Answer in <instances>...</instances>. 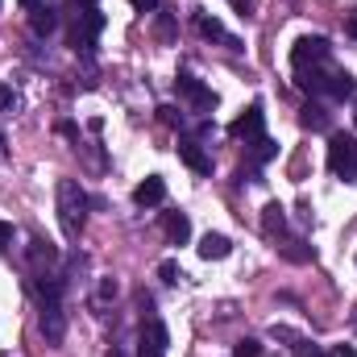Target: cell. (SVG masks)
Instances as JSON below:
<instances>
[{"label": "cell", "mask_w": 357, "mask_h": 357, "mask_svg": "<svg viewBox=\"0 0 357 357\" xmlns=\"http://www.w3.org/2000/svg\"><path fill=\"white\" fill-rule=\"evenodd\" d=\"M175 88H178V96H183L191 108H199V112H212V108H216V96H212V88H204V84H199L195 75H187V71L175 79Z\"/></svg>", "instance_id": "ba28073f"}, {"label": "cell", "mask_w": 357, "mask_h": 357, "mask_svg": "<svg viewBox=\"0 0 357 357\" xmlns=\"http://www.w3.org/2000/svg\"><path fill=\"white\" fill-rule=\"evenodd\" d=\"M29 29H33L38 38H50V33L59 29V17H54V8H46V4H42V8H33V13H29Z\"/></svg>", "instance_id": "5bb4252c"}, {"label": "cell", "mask_w": 357, "mask_h": 357, "mask_svg": "<svg viewBox=\"0 0 357 357\" xmlns=\"http://www.w3.org/2000/svg\"><path fill=\"white\" fill-rule=\"evenodd\" d=\"M100 29H104V13H100V8H79V13H75V29H71V46L84 50V54H91Z\"/></svg>", "instance_id": "277c9868"}, {"label": "cell", "mask_w": 357, "mask_h": 357, "mask_svg": "<svg viewBox=\"0 0 357 357\" xmlns=\"http://www.w3.org/2000/svg\"><path fill=\"white\" fill-rule=\"evenodd\" d=\"M116 278H100V291H96V303H108V299H116Z\"/></svg>", "instance_id": "7402d4cb"}, {"label": "cell", "mask_w": 357, "mask_h": 357, "mask_svg": "<svg viewBox=\"0 0 357 357\" xmlns=\"http://www.w3.org/2000/svg\"><path fill=\"white\" fill-rule=\"evenodd\" d=\"M357 96V84L349 71H333V84H328V100H349Z\"/></svg>", "instance_id": "ac0fdd59"}, {"label": "cell", "mask_w": 357, "mask_h": 357, "mask_svg": "<svg viewBox=\"0 0 357 357\" xmlns=\"http://www.w3.org/2000/svg\"><path fill=\"white\" fill-rule=\"evenodd\" d=\"M299 125H303V129H316V133H324V129H328V108H324V104H316V100H312V104H303V112H299Z\"/></svg>", "instance_id": "9a60e30c"}, {"label": "cell", "mask_w": 357, "mask_h": 357, "mask_svg": "<svg viewBox=\"0 0 357 357\" xmlns=\"http://www.w3.org/2000/svg\"><path fill=\"white\" fill-rule=\"evenodd\" d=\"M195 29H199L204 38H212V42H225V46L241 50V46H237V38H233V33H225V25H220L216 17H208V13H199V17H195Z\"/></svg>", "instance_id": "7c38bea8"}, {"label": "cell", "mask_w": 357, "mask_h": 357, "mask_svg": "<svg viewBox=\"0 0 357 357\" xmlns=\"http://www.w3.org/2000/svg\"><path fill=\"white\" fill-rule=\"evenodd\" d=\"M8 158V146H4V133H0V162Z\"/></svg>", "instance_id": "d590c367"}, {"label": "cell", "mask_w": 357, "mask_h": 357, "mask_svg": "<svg viewBox=\"0 0 357 357\" xmlns=\"http://www.w3.org/2000/svg\"><path fill=\"white\" fill-rule=\"evenodd\" d=\"M75 4H84V8H96V4H100V0H75Z\"/></svg>", "instance_id": "8d00e7d4"}, {"label": "cell", "mask_w": 357, "mask_h": 357, "mask_svg": "<svg viewBox=\"0 0 357 357\" xmlns=\"http://www.w3.org/2000/svg\"><path fill=\"white\" fill-rule=\"evenodd\" d=\"M162 229H167V237H171L175 245H183V241L191 237V220H187L183 212H167V216H162Z\"/></svg>", "instance_id": "2e32d148"}, {"label": "cell", "mask_w": 357, "mask_h": 357, "mask_svg": "<svg viewBox=\"0 0 357 357\" xmlns=\"http://www.w3.org/2000/svg\"><path fill=\"white\" fill-rule=\"evenodd\" d=\"M262 233L274 237V241L287 233V212H282V204H266V208H262Z\"/></svg>", "instance_id": "4fadbf2b"}, {"label": "cell", "mask_w": 357, "mask_h": 357, "mask_svg": "<svg viewBox=\"0 0 357 357\" xmlns=\"http://www.w3.org/2000/svg\"><path fill=\"white\" fill-rule=\"evenodd\" d=\"M108 357H129V354H125L121 345H112V349H108Z\"/></svg>", "instance_id": "e575fe53"}, {"label": "cell", "mask_w": 357, "mask_h": 357, "mask_svg": "<svg viewBox=\"0 0 357 357\" xmlns=\"http://www.w3.org/2000/svg\"><path fill=\"white\" fill-rule=\"evenodd\" d=\"M274 154H278V146H274L270 137H258V142H250V158H254V162H270Z\"/></svg>", "instance_id": "ffe728a7"}, {"label": "cell", "mask_w": 357, "mask_h": 357, "mask_svg": "<svg viewBox=\"0 0 357 357\" xmlns=\"http://www.w3.org/2000/svg\"><path fill=\"white\" fill-rule=\"evenodd\" d=\"M345 29H349V38H354V42H357V13H354V17H349V25H345Z\"/></svg>", "instance_id": "836d02e7"}, {"label": "cell", "mask_w": 357, "mask_h": 357, "mask_svg": "<svg viewBox=\"0 0 357 357\" xmlns=\"http://www.w3.org/2000/svg\"><path fill=\"white\" fill-rule=\"evenodd\" d=\"M154 33H158V42H171V38H175V21H171V17H158Z\"/></svg>", "instance_id": "484cf974"}, {"label": "cell", "mask_w": 357, "mask_h": 357, "mask_svg": "<svg viewBox=\"0 0 357 357\" xmlns=\"http://www.w3.org/2000/svg\"><path fill=\"white\" fill-rule=\"evenodd\" d=\"M262 125H266V112H262V104H250V108H245V112H241V116L229 125V133H233L237 142H245V146H250V142H258V137H262Z\"/></svg>", "instance_id": "8992f818"}, {"label": "cell", "mask_w": 357, "mask_h": 357, "mask_svg": "<svg viewBox=\"0 0 357 357\" xmlns=\"http://www.w3.org/2000/svg\"><path fill=\"white\" fill-rule=\"evenodd\" d=\"M29 262H33V266H54V262H59V250H54L50 241L33 237V241H29Z\"/></svg>", "instance_id": "e0dca14e"}, {"label": "cell", "mask_w": 357, "mask_h": 357, "mask_svg": "<svg viewBox=\"0 0 357 357\" xmlns=\"http://www.w3.org/2000/svg\"><path fill=\"white\" fill-rule=\"evenodd\" d=\"M167 199V183H162V175H150L142 178L137 187H133V204L137 208H154V204H162Z\"/></svg>", "instance_id": "30bf717a"}, {"label": "cell", "mask_w": 357, "mask_h": 357, "mask_svg": "<svg viewBox=\"0 0 357 357\" xmlns=\"http://www.w3.org/2000/svg\"><path fill=\"white\" fill-rule=\"evenodd\" d=\"M278 254H282L287 262H307V258H312V250H307L299 237H278Z\"/></svg>", "instance_id": "d6986e66"}, {"label": "cell", "mask_w": 357, "mask_h": 357, "mask_svg": "<svg viewBox=\"0 0 357 357\" xmlns=\"http://www.w3.org/2000/svg\"><path fill=\"white\" fill-rule=\"evenodd\" d=\"M158 121H162V125H171V129H175V125H183V112H178L175 104H162V108H158Z\"/></svg>", "instance_id": "cb8c5ba5"}, {"label": "cell", "mask_w": 357, "mask_h": 357, "mask_svg": "<svg viewBox=\"0 0 357 357\" xmlns=\"http://www.w3.org/2000/svg\"><path fill=\"white\" fill-rule=\"evenodd\" d=\"M328 171L345 183H357V137L354 133H333L328 137Z\"/></svg>", "instance_id": "3957f363"}, {"label": "cell", "mask_w": 357, "mask_h": 357, "mask_svg": "<svg viewBox=\"0 0 357 357\" xmlns=\"http://www.w3.org/2000/svg\"><path fill=\"white\" fill-rule=\"evenodd\" d=\"M59 133H63V137H79V129H75L71 121H63V125H59Z\"/></svg>", "instance_id": "4dcf8cb0"}, {"label": "cell", "mask_w": 357, "mask_h": 357, "mask_svg": "<svg viewBox=\"0 0 357 357\" xmlns=\"http://www.w3.org/2000/svg\"><path fill=\"white\" fill-rule=\"evenodd\" d=\"M13 104H17V91L8 84H0V112H13Z\"/></svg>", "instance_id": "83f0119b"}, {"label": "cell", "mask_w": 357, "mask_h": 357, "mask_svg": "<svg viewBox=\"0 0 357 357\" xmlns=\"http://www.w3.org/2000/svg\"><path fill=\"white\" fill-rule=\"evenodd\" d=\"M333 357H357V349H354V345H337V349H333Z\"/></svg>", "instance_id": "1f68e13d"}, {"label": "cell", "mask_w": 357, "mask_h": 357, "mask_svg": "<svg viewBox=\"0 0 357 357\" xmlns=\"http://www.w3.org/2000/svg\"><path fill=\"white\" fill-rule=\"evenodd\" d=\"M167 341H171L167 324L162 320H146L142 324V341H137V357H167Z\"/></svg>", "instance_id": "52a82bcc"}, {"label": "cell", "mask_w": 357, "mask_h": 357, "mask_svg": "<svg viewBox=\"0 0 357 357\" xmlns=\"http://www.w3.org/2000/svg\"><path fill=\"white\" fill-rule=\"evenodd\" d=\"M328 54H333V46H328V38H299L295 42V50H291V63H295V71H307V67H320V63H328Z\"/></svg>", "instance_id": "5b68a950"}, {"label": "cell", "mask_w": 357, "mask_h": 357, "mask_svg": "<svg viewBox=\"0 0 357 357\" xmlns=\"http://www.w3.org/2000/svg\"><path fill=\"white\" fill-rule=\"evenodd\" d=\"M178 158H183L195 175H212V154H208L195 137H178Z\"/></svg>", "instance_id": "9c48e42d"}, {"label": "cell", "mask_w": 357, "mask_h": 357, "mask_svg": "<svg viewBox=\"0 0 357 357\" xmlns=\"http://www.w3.org/2000/svg\"><path fill=\"white\" fill-rule=\"evenodd\" d=\"M295 357H324V349L316 341H295Z\"/></svg>", "instance_id": "4316f807"}, {"label": "cell", "mask_w": 357, "mask_h": 357, "mask_svg": "<svg viewBox=\"0 0 357 357\" xmlns=\"http://www.w3.org/2000/svg\"><path fill=\"white\" fill-rule=\"evenodd\" d=\"M158 278H162V282H178V278H183V270H178L175 258H167V262L158 266Z\"/></svg>", "instance_id": "603a6c76"}, {"label": "cell", "mask_w": 357, "mask_h": 357, "mask_svg": "<svg viewBox=\"0 0 357 357\" xmlns=\"http://www.w3.org/2000/svg\"><path fill=\"white\" fill-rule=\"evenodd\" d=\"M54 195H59V225L75 241L84 233V220H88V195H84V187L75 178H59V191Z\"/></svg>", "instance_id": "7a4b0ae2"}, {"label": "cell", "mask_w": 357, "mask_h": 357, "mask_svg": "<svg viewBox=\"0 0 357 357\" xmlns=\"http://www.w3.org/2000/svg\"><path fill=\"white\" fill-rule=\"evenodd\" d=\"M17 4H21V8H29V13H33V8H42V4H46V0H17Z\"/></svg>", "instance_id": "d6a6232c"}, {"label": "cell", "mask_w": 357, "mask_h": 357, "mask_svg": "<svg viewBox=\"0 0 357 357\" xmlns=\"http://www.w3.org/2000/svg\"><path fill=\"white\" fill-rule=\"evenodd\" d=\"M129 4H133L137 13H154V8H158V0H129Z\"/></svg>", "instance_id": "f546056e"}, {"label": "cell", "mask_w": 357, "mask_h": 357, "mask_svg": "<svg viewBox=\"0 0 357 357\" xmlns=\"http://www.w3.org/2000/svg\"><path fill=\"white\" fill-rule=\"evenodd\" d=\"M8 245H13V225H8V220H0V254H4Z\"/></svg>", "instance_id": "f1b7e54d"}, {"label": "cell", "mask_w": 357, "mask_h": 357, "mask_svg": "<svg viewBox=\"0 0 357 357\" xmlns=\"http://www.w3.org/2000/svg\"><path fill=\"white\" fill-rule=\"evenodd\" d=\"M38 299H42L38 324H42V337H46V345H63V337H67V312H63V278H54V274H42V278H38Z\"/></svg>", "instance_id": "6da1fadb"}, {"label": "cell", "mask_w": 357, "mask_h": 357, "mask_svg": "<svg viewBox=\"0 0 357 357\" xmlns=\"http://www.w3.org/2000/svg\"><path fill=\"white\" fill-rule=\"evenodd\" d=\"M233 357H262V341H254V337H241V341L233 345Z\"/></svg>", "instance_id": "44dd1931"}, {"label": "cell", "mask_w": 357, "mask_h": 357, "mask_svg": "<svg viewBox=\"0 0 357 357\" xmlns=\"http://www.w3.org/2000/svg\"><path fill=\"white\" fill-rule=\"evenodd\" d=\"M233 8H237V17L241 21H250V17H258V0H229Z\"/></svg>", "instance_id": "d4e9b609"}, {"label": "cell", "mask_w": 357, "mask_h": 357, "mask_svg": "<svg viewBox=\"0 0 357 357\" xmlns=\"http://www.w3.org/2000/svg\"><path fill=\"white\" fill-rule=\"evenodd\" d=\"M233 254V241L225 237V233H204L199 237V258L204 262H220V258H229Z\"/></svg>", "instance_id": "8fae6325"}, {"label": "cell", "mask_w": 357, "mask_h": 357, "mask_svg": "<svg viewBox=\"0 0 357 357\" xmlns=\"http://www.w3.org/2000/svg\"><path fill=\"white\" fill-rule=\"evenodd\" d=\"M354 121H357V112H354Z\"/></svg>", "instance_id": "74e56055"}]
</instances>
